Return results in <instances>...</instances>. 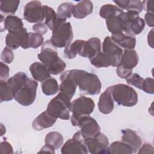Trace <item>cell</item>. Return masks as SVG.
<instances>
[{
	"label": "cell",
	"mask_w": 154,
	"mask_h": 154,
	"mask_svg": "<svg viewBox=\"0 0 154 154\" xmlns=\"http://www.w3.org/2000/svg\"><path fill=\"white\" fill-rule=\"evenodd\" d=\"M37 57L39 60L47 67L51 75L60 74L66 67V63L58 57L56 48L52 45L50 40L43 42L41 51Z\"/></svg>",
	"instance_id": "cell-1"
},
{
	"label": "cell",
	"mask_w": 154,
	"mask_h": 154,
	"mask_svg": "<svg viewBox=\"0 0 154 154\" xmlns=\"http://www.w3.org/2000/svg\"><path fill=\"white\" fill-rule=\"evenodd\" d=\"M70 72L81 92L89 95L100 93L102 84L96 75L80 69H72L70 70Z\"/></svg>",
	"instance_id": "cell-2"
},
{
	"label": "cell",
	"mask_w": 154,
	"mask_h": 154,
	"mask_svg": "<svg viewBox=\"0 0 154 154\" xmlns=\"http://www.w3.org/2000/svg\"><path fill=\"white\" fill-rule=\"evenodd\" d=\"M114 102L118 105L131 107L138 102V94L132 87L124 84L109 86Z\"/></svg>",
	"instance_id": "cell-3"
},
{
	"label": "cell",
	"mask_w": 154,
	"mask_h": 154,
	"mask_svg": "<svg viewBox=\"0 0 154 154\" xmlns=\"http://www.w3.org/2000/svg\"><path fill=\"white\" fill-rule=\"evenodd\" d=\"M70 99L60 92L49 102L46 111L52 117L62 120H69L70 112Z\"/></svg>",
	"instance_id": "cell-4"
},
{
	"label": "cell",
	"mask_w": 154,
	"mask_h": 154,
	"mask_svg": "<svg viewBox=\"0 0 154 154\" xmlns=\"http://www.w3.org/2000/svg\"><path fill=\"white\" fill-rule=\"evenodd\" d=\"M95 103L93 100L88 97L81 96L72 102L70 105L71 123L73 126H77L79 120L84 116H90L94 110Z\"/></svg>",
	"instance_id": "cell-5"
},
{
	"label": "cell",
	"mask_w": 154,
	"mask_h": 154,
	"mask_svg": "<svg viewBox=\"0 0 154 154\" xmlns=\"http://www.w3.org/2000/svg\"><path fill=\"white\" fill-rule=\"evenodd\" d=\"M73 38V29L70 22H63L53 31L50 41L56 48H65L69 45Z\"/></svg>",
	"instance_id": "cell-6"
},
{
	"label": "cell",
	"mask_w": 154,
	"mask_h": 154,
	"mask_svg": "<svg viewBox=\"0 0 154 154\" xmlns=\"http://www.w3.org/2000/svg\"><path fill=\"white\" fill-rule=\"evenodd\" d=\"M119 16L123 21V32L125 34L134 36L140 34L144 29L146 23L144 19L139 16L138 13L133 11H123Z\"/></svg>",
	"instance_id": "cell-7"
},
{
	"label": "cell",
	"mask_w": 154,
	"mask_h": 154,
	"mask_svg": "<svg viewBox=\"0 0 154 154\" xmlns=\"http://www.w3.org/2000/svg\"><path fill=\"white\" fill-rule=\"evenodd\" d=\"M38 84L31 78H28L25 84L14 95V99L20 105L27 106L31 105L35 99Z\"/></svg>",
	"instance_id": "cell-8"
},
{
	"label": "cell",
	"mask_w": 154,
	"mask_h": 154,
	"mask_svg": "<svg viewBox=\"0 0 154 154\" xmlns=\"http://www.w3.org/2000/svg\"><path fill=\"white\" fill-rule=\"evenodd\" d=\"M102 52L109 58L111 66L117 67L121 63L123 55V49L119 46L111 37L107 36L102 43Z\"/></svg>",
	"instance_id": "cell-9"
},
{
	"label": "cell",
	"mask_w": 154,
	"mask_h": 154,
	"mask_svg": "<svg viewBox=\"0 0 154 154\" xmlns=\"http://www.w3.org/2000/svg\"><path fill=\"white\" fill-rule=\"evenodd\" d=\"M23 18L29 23H41L45 19L43 5L38 1L28 2L24 7Z\"/></svg>",
	"instance_id": "cell-10"
},
{
	"label": "cell",
	"mask_w": 154,
	"mask_h": 154,
	"mask_svg": "<svg viewBox=\"0 0 154 154\" xmlns=\"http://www.w3.org/2000/svg\"><path fill=\"white\" fill-rule=\"evenodd\" d=\"M61 152L63 154H87L88 153V149L84 143V139L82 138L80 131L75 132L73 138L69 139L63 145Z\"/></svg>",
	"instance_id": "cell-11"
},
{
	"label": "cell",
	"mask_w": 154,
	"mask_h": 154,
	"mask_svg": "<svg viewBox=\"0 0 154 154\" xmlns=\"http://www.w3.org/2000/svg\"><path fill=\"white\" fill-rule=\"evenodd\" d=\"M82 138L85 140L94 137L100 133V128L96 120L90 116L82 117L77 124Z\"/></svg>",
	"instance_id": "cell-12"
},
{
	"label": "cell",
	"mask_w": 154,
	"mask_h": 154,
	"mask_svg": "<svg viewBox=\"0 0 154 154\" xmlns=\"http://www.w3.org/2000/svg\"><path fill=\"white\" fill-rule=\"evenodd\" d=\"M28 36V32L25 28L17 31L8 32L5 37L6 46L11 50L17 49L19 46L26 49Z\"/></svg>",
	"instance_id": "cell-13"
},
{
	"label": "cell",
	"mask_w": 154,
	"mask_h": 154,
	"mask_svg": "<svg viewBox=\"0 0 154 154\" xmlns=\"http://www.w3.org/2000/svg\"><path fill=\"white\" fill-rule=\"evenodd\" d=\"M84 143L88 152L91 154L104 153L109 146L108 137L101 132L94 137L84 140Z\"/></svg>",
	"instance_id": "cell-14"
},
{
	"label": "cell",
	"mask_w": 154,
	"mask_h": 154,
	"mask_svg": "<svg viewBox=\"0 0 154 154\" xmlns=\"http://www.w3.org/2000/svg\"><path fill=\"white\" fill-rule=\"evenodd\" d=\"M60 80L61 84L59 86L60 92L66 94L71 99L78 86L72 76L70 70L63 72L60 76Z\"/></svg>",
	"instance_id": "cell-15"
},
{
	"label": "cell",
	"mask_w": 154,
	"mask_h": 154,
	"mask_svg": "<svg viewBox=\"0 0 154 154\" xmlns=\"http://www.w3.org/2000/svg\"><path fill=\"white\" fill-rule=\"evenodd\" d=\"M101 52V42L97 37H91L85 41L82 51L79 55L89 60Z\"/></svg>",
	"instance_id": "cell-16"
},
{
	"label": "cell",
	"mask_w": 154,
	"mask_h": 154,
	"mask_svg": "<svg viewBox=\"0 0 154 154\" xmlns=\"http://www.w3.org/2000/svg\"><path fill=\"white\" fill-rule=\"evenodd\" d=\"M114 102L111 91L109 87L99 97L97 104L99 111L104 114H108L111 113L114 109Z\"/></svg>",
	"instance_id": "cell-17"
},
{
	"label": "cell",
	"mask_w": 154,
	"mask_h": 154,
	"mask_svg": "<svg viewBox=\"0 0 154 154\" xmlns=\"http://www.w3.org/2000/svg\"><path fill=\"white\" fill-rule=\"evenodd\" d=\"M122 141L129 145L133 149L134 153H137L142 145L140 137L131 129H125L122 131Z\"/></svg>",
	"instance_id": "cell-18"
},
{
	"label": "cell",
	"mask_w": 154,
	"mask_h": 154,
	"mask_svg": "<svg viewBox=\"0 0 154 154\" xmlns=\"http://www.w3.org/2000/svg\"><path fill=\"white\" fill-rule=\"evenodd\" d=\"M56 121L57 119L52 117L46 111H45L32 121V127L34 130L40 131L52 126Z\"/></svg>",
	"instance_id": "cell-19"
},
{
	"label": "cell",
	"mask_w": 154,
	"mask_h": 154,
	"mask_svg": "<svg viewBox=\"0 0 154 154\" xmlns=\"http://www.w3.org/2000/svg\"><path fill=\"white\" fill-rule=\"evenodd\" d=\"M29 70L34 80L38 82H44L48 78H51L47 67L42 63L35 62L30 65Z\"/></svg>",
	"instance_id": "cell-20"
},
{
	"label": "cell",
	"mask_w": 154,
	"mask_h": 154,
	"mask_svg": "<svg viewBox=\"0 0 154 154\" xmlns=\"http://www.w3.org/2000/svg\"><path fill=\"white\" fill-rule=\"evenodd\" d=\"M111 37L119 46L125 49H134L136 46V38L134 35L119 32L112 34Z\"/></svg>",
	"instance_id": "cell-21"
},
{
	"label": "cell",
	"mask_w": 154,
	"mask_h": 154,
	"mask_svg": "<svg viewBox=\"0 0 154 154\" xmlns=\"http://www.w3.org/2000/svg\"><path fill=\"white\" fill-rule=\"evenodd\" d=\"M27 79L28 76L26 73L19 72L6 81L7 85L13 93L14 97L16 93L25 84Z\"/></svg>",
	"instance_id": "cell-22"
},
{
	"label": "cell",
	"mask_w": 154,
	"mask_h": 154,
	"mask_svg": "<svg viewBox=\"0 0 154 154\" xmlns=\"http://www.w3.org/2000/svg\"><path fill=\"white\" fill-rule=\"evenodd\" d=\"M93 10V2L88 0H84L74 5L73 16L78 19H83L90 14Z\"/></svg>",
	"instance_id": "cell-23"
},
{
	"label": "cell",
	"mask_w": 154,
	"mask_h": 154,
	"mask_svg": "<svg viewBox=\"0 0 154 154\" xmlns=\"http://www.w3.org/2000/svg\"><path fill=\"white\" fill-rule=\"evenodd\" d=\"M45 12V23L48 28L52 31L61 23L66 22V20L62 19L58 17L57 13L54 10L48 6L43 5Z\"/></svg>",
	"instance_id": "cell-24"
},
{
	"label": "cell",
	"mask_w": 154,
	"mask_h": 154,
	"mask_svg": "<svg viewBox=\"0 0 154 154\" xmlns=\"http://www.w3.org/2000/svg\"><path fill=\"white\" fill-rule=\"evenodd\" d=\"M139 61L138 55L134 49H125L120 64L124 67L129 69H133Z\"/></svg>",
	"instance_id": "cell-25"
},
{
	"label": "cell",
	"mask_w": 154,
	"mask_h": 154,
	"mask_svg": "<svg viewBox=\"0 0 154 154\" xmlns=\"http://www.w3.org/2000/svg\"><path fill=\"white\" fill-rule=\"evenodd\" d=\"M121 9L126 10L127 11H133L140 13L143 10L142 1L138 0H120L113 1Z\"/></svg>",
	"instance_id": "cell-26"
},
{
	"label": "cell",
	"mask_w": 154,
	"mask_h": 154,
	"mask_svg": "<svg viewBox=\"0 0 154 154\" xmlns=\"http://www.w3.org/2000/svg\"><path fill=\"white\" fill-rule=\"evenodd\" d=\"M104 153L132 154L134 153V151L131 146L122 141L112 143L108 146Z\"/></svg>",
	"instance_id": "cell-27"
},
{
	"label": "cell",
	"mask_w": 154,
	"mask_h": 154,
	"mask_svg": "<svg viewBox=\"0 0 154 154\" xmlns=\"http://www.w3.org/2000/svg\"><path fill=\"white\" fill-rule=\"evenodd\" d=\"M4 30L7 29L8 32H11L22 29L23 28V23L18 16L10 15L7 16L4 19Z\"/></svg>",
	"instance_id": "cell-28"
},
{
	"label": "cell",
	"mask_w": 154,
	"mask_h": 154,
	"mask_svg": "<svg viewBox=\"0 0 154 154\" xmlns=\"http://www.w3.org/2000/svg\"><path fill=\"white\" fill-rule=\"evenodd\" d=\"M85 42V40H76L66 46L64 51L65 57L68 59H73L75 58L76 55L79 54L82 51Z\"/></svg>",
	"instance_id": "cell-29"
},
{
	"label": "cell",
	"mask_w": 154,
	"mask_h": 154,
	"mask_svg": "<svg viewBox=\"0 0 154 154\" xmlns=\"http://www.w3.org/2000/svg\"><path fill=\"white\" fill-rule=\"evenodd\" d=\"M123 12V10L118 6L112 4H105L102 5L99 10V15L105 19H108L113 17L118 16Z\"/></svg>",
	"instance_id": "cell-30"
},
{
	"label": "cell",
	"mask_w": 154,
	"mask_h": 154,
	"mask_svg": "<svg viewBox=\"0 0 154 154\" xmlns=\"http://www.w3.org/2000/svg\"><path fill=\"white\" fill-rule=\"evenodd\" d=\"M64 142L63 135L58 132L52 131L48 133L45 138V143L54 148L58 149L60 148Z\"/></svg>",
	"instance_id": "cell-31"
},
{
	"label": "cell",
	"mask_w": 154,
	"mask_h": 154,
	"mask_svg": "<svg viewBox=\"0 0 154 154\" xmlns=\"http://www.w3.org/2000/svg\"><path fill=\"white\" fill-rule=\"evenodd\" d=\"M106 24L108 31L111 32L112 34L123 32L124 25L119 16L106 19Z\"/></svg>",
	"instance_id": "cell-32"
},
{
	"label": "cell",
	"mask_w": 154,
	"mask_h": 154,
	"mask_svg": "<svg viewBox=\"0 0 154 154\" xmlns=\"http://www.w3.org/2000/svg\"><path fill=\"white\" fill-rule=\"evenodd\" d=\"M19 4L20 1L18 0L1 1L0 11L2 13L8 16L14 14L17 11Z\"/></svg>",
	"instance_id": "cell-33"
},
{
	"label": "cell",
	"mask_w": 154,
	"mask_h": 154,
	"mask_svg": "<svg viewBox=\"0 0 154 154\" xmlns=\"http://www.w3.org/2000/svg\"><path fill=\"white\" fill-rule=\"evenodd\" d=\"M42 90L45 95L52 96L56 94L60 88L57 80L51 77L42 84Z\"/></svg>",
	"instance_id": "cell-34"
},
{
	"label": "cell",
	"mask_w": 154,
	"mask_h": 154,
	"mask_svg": "<svg viewBox=\"0 0 154 154\" xmlns=\"http://www.w3.org/2000/svg\"><path fill=\"white\" fill-rule=\"evenodd\" d=\"M74 4L72 2H66L59 5L57 8V14L59 18L66 20L67 18H70L73 15V10Z\"/></svg>",
	"instance_id": "cell-35"
},
{
	"label": "cell",
	"mask_w": 154,
	"mask_h": 154,
	"mask_svg": "<svg viewBox=\"0 0 154 154\" xmlns=\"http://www.w3.org/2000/svg\"><path fill=\"white\" fill-rule=\"evenodd\" d=\"M91 64L96 68L108 67L111 66L108 57L103 52H100L90 60Z\"/></svg>",
	"instance_id": "cell-36"
},
{
	"label": "cell",
	"mask_w": 154,
	"mask_h": 154,
	"mask_svg": "<svg viewBox=\"0 0 154 154\" xmlns=\"http://www.w3.org/2000/svg\"><path fill=\"white\" fill-rule=\"evenodd\" d=\"M43 37L42 35L35 32H28L27 49L32 48L37 49L43 43Z\"/></svg>",
	"instance_id": "cell-37"
},
{
	"label": "cell",
	"mask_w": 154,
	"mask_h": 154,
	"mask_svg": "<svg viewBox=\"0 0 154 154\" xmlns=\"http://www.w3.org/2000/svg\"><path fill=\"white\" fill-rule=\"evenodd\" d=\"M14 96L7 85L6 81L0 80V102L11 100Z\"/></svg>",
	"instance_id": "cell-38"
},
{
	"label": "cell",
	"mask_w": 154,
	"mask_h": 154,
	"mask_svg": "<svg viewBox=\"0 0 154 154\" xmlns=\"http://www.w3.org/2000/svg\"><path fill=\"white\" fill-rule=\"evenodd\" d=\"M126 82L128 84L133 85L140 90H142L143 84L144 79L137 73H131V75L126 79Z\"/></svg>",
	"instance_id": "cell-39"
},
{
	"label": "cell",
	"mask_w": 154,
	"mask_h": 154,
	"mask_svg": "<svg viewBox=\"0 0 154 154\" xmlns=\"http://www.w3.org/2000/svg\"><path fill=\"white\" fill-rule=\"evenodd\" d=\"M1 58L2 61L7 64H10L13 62L14 60V54L12 51L7 47L4 48L1 55Z\"/></svg>",
	"instance_id": "cell-40"
},
{
	"label": "cell",
	"mask_w": 154,
	"mask_h": 154,
	"mask_svg": "<svg viewBox=\"0 0 154 154\" xmlns=\"http://www.w3.org/2000/svg\"><path fill=\"white\" fill-rule=\"evenodd\" d=\"M153 82L154 80L152 78H147L144 79L143 84L142 90H143L145 93L148 94H153Z\"/></svg>",
	"instance_id": "cell-41"
},
{
	"label": "cell",
	"mask_w": 154,
	"mask_h": 154,
	"mask_svg": "<svg viewBox=\"0 0 154 154\" xmlns=\"http://www.w3.org/2000/svg\"><path fill=\"white\" fill-rule=\"evenodd\" d=\"M116 73H117V75L120 78L126 79L128 77H129L131 75V73H132V70L126 69L123 66H122L121 64H120L117 67Z\"/></svg>",
	"instance_id": "cell-42"
},
{
	"label": "cell",
	"mask_w": 154,
	"mask_h": 154,
	"mask_svg": "<svg viewBox=\"0 0 154 154\" xmlns=\"http://www.w3.org/2000/svg\"><path fill=\"white\" fill-rule=\"evenodd\" d=\"M10 69L8 66L3 62H0V80L6 81L9 77Z\"/></svg>",
	"instance_id": "cell-43"
},
{
	"label": "cell",
	"mask_w": 154,
	"mask_h": 154,
	"mask_svg": "<svg viewBox=\"0 0 154 154\" xmlns=\"http://www.w3.org/2000/svg\"><path fill=\"white\" fill-rule=\"evenodd\" d=\"M32 30L37 34H41V35H44L45 34L47 31H48V26L46 25L45 23H37L34 24L32 26Z\"/></svg>",
	"instance_id": "cell-44"
},
{
	"label": "cell",
	"mask_w": 154,
	"mask_h": 154,
	"mask_svg": "<svg viewBox=\"0 0 154 154\" xmlns=\"http://www.w3.org/2000/svg\"><path fill=\"white\" fill-rule=\"evenodd\" d=\"M13 149L10 143L8 141H4L0 144V153L1 154H10L13 153Z\"/></svg>",
	"instance_id": "cell-45"
},
{
	"label": "cell",
	"mask_w": 154,
	"mask_h": 154,
	"mask_svg": "<svg viewBox=\"0 0 154 154\" xmlns=\"http://www.w3.org/2000/svg\"><path fill=\"white\" fill-rule=\"evenodd\" d=\"M153 146L149 143H145L140 147L138 150V153H153Z\"/></svg>",
	"instance_id": "cell-46"
},
{
	"label": "cell",
	"mask_w": 154,
	"mask_h": 154,
	"mask_svg": "<svg viewBox=\"0 0 154 154\" xmlns=\"http://www.w3.org/2000/svg\"><path fill=\"white\" fill-rule=\"evenodd\" d=\"M143 10H146L148 13H154L153 1L146 0L142 1Z\"/></svg>",
	"instance_id": "cell-47"
},
{
	"label": "cell",
	"mask_w": 154,
	"mask_h": 154,
	"mask_svg": "<svg viewBox=\"0 0 154 154\" xmlns=\"http://www.w3.org/2000/svg\"><path fill=\"white\" fill-rule=\"evenodd\" d=\"M154 13H148L147 12L144 15V22L145 23L147 24L149 26L153 27L154 25V16H153Z\"/></svg>",
	"instance_id": "cell-48"
},
{
	"label": "cell",
	"mask_w": 154,
	"mask_h": 154,
	"mask_svg": "<svg viewBox=\"0 0 154 154\" xmlns=\"http://www.w3.org/2000/svg\"><path fill=\"white\" fill-rule=\"evenodd\" d=\"M55 149L51 147V146L45 144L38 152L39 153L45 152V153H55Z\"/></svg>",
	"instance_id": "cell-49"
},
{
	"label": "cell",
	"mask_w": 154,
	"mask_h": 154,
	"mask_svg": "<svg viewBox=\"0 0 154 154\" xmlns=\"http://www.w3.org/2000/svg\"><path fill=\"white\" fill-rule=\"evenodd\" d=\"M153 29H152L147 35V42L149 45L151 46V48H153Z\"/></svg>",
	"instance_id": "cell-50"
},
{
	"label": "cell",
	"mask_w": 154,
	"mask_h": 154,
	"mask_svg": "<svg viewBox=\"0 0 154 154\" xmlns=\"http://www.w3.org/2000/svg\"><path fill=\"white\" fill-rule=\"evenodd\" d=\"M1 136H2L4 135V134L5 133V127L3 126V125L1 123Z\"/></svg>",
	"instance_id": "cell-51"
}]
</instances>
